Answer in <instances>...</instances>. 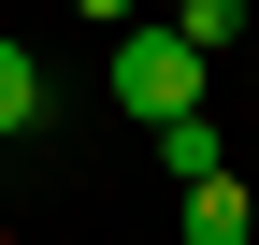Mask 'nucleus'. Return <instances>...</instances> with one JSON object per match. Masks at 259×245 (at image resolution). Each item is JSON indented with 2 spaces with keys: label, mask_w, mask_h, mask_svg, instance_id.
<instances>
[{
  "label": "nucleus",
  "mask_w": 259,
  "mask_h": 245,
  "mask_svg": "<svg viewBox=\"0 0 259 245\" xmlns=\"http://www.w3.org/2000/svg\"><path fill=\"white\" fill-rule=\"evenodd\" d=\"M15 130H44V58L0 44V144H15Z\"/></svg>",
  "instance_id": "3"
},
{
  "label": "nucleus",
  "mask_w": 259,
  "mask_h": 245,
  "mask_svg": "<svg viewBox=\"0 0 259 245\" xmlns=\"http://www.w3.org/2000/svg\"><path fill=\"white\" fill-rule=\"evenodd\" d=\"M115 115H144V130L202 115V58H187L173 29H115Z\"/></svg>",
  "instance_id": "1"
},
{
  "label": "nucleus",
  "mask_w": 259,
  "mask_h": 245,
  "mask_svg": "<svg viewBox=\"0 0 259 245\" xmlns=\"http://www.w3.org/2000/svg\"><path fill=\"white\" fill-rule=\"evenodd\" d=\"M187 245H259V217H245L231 173H216V188H187Z\"/></svg>",
  "instance_id": "2"
},
{
  "label": "nucleus",
  "mask_w": 259,
  "mask_h": 245,
  "mask_svg": "<svg viewBox=\"0 0 259 245\" xmlns=\"http://www.w3.org/2000/svg\"><path fill=\"white\" fill-rule=\"evenodd\" d=\"M173 44H187V58H202V72H216V58L245 44V0H187V15H173Z\"/></svg>",
  "instance_id": "4"
},
{
  "label": "nucleus",
  "mask_w": 259,
  "mask_h": 245,
  "mask_svg": "<svg viewBox=\"0 0 259 245\" xmlns=\"http://www.w3.org/2000/svg\"><path fill=\"white\" fill-rule=\"evenodd\" d=\"M158 159H173V173H187V188H216V173H231V144H216V130H202V115H173V130H158Z\"/></svg>",
  "instance_id": "5"
}]
</instances>
